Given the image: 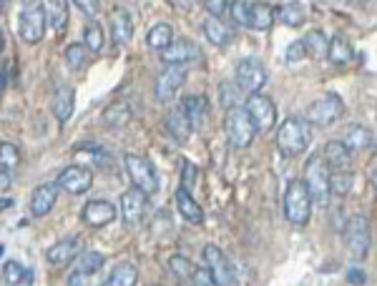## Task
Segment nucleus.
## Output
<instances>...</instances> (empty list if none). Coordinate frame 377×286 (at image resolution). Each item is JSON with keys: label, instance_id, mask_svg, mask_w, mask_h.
I'll return each mask as SVG.
<instances>
[{"label": "nucleus", "instance_id": "obj_1", "mask_svg": "<svg viewBox=\"0 0 377 286\" xmlns=\"http://www.w3.org/2000/svg\"><path fill=\"white\" fill-rule=\"evenodd\" d=\"M312 141V131L310 123L300 116H289L282 121L277 131V146L279 154L287 156V159H294V156H302L307 149H310Z\"/></svg>", "mask_w": 377, "mask_h": 286}, {"label": "nucleus", "instance_id": "obj_2", "mask_svg": "<svg viewBox=\"0 0 377 286\" xmlns=\"http://www.w3.org/2000/svg\"><path fill=\"white\" fill-rule=\"evenodd\" d=\"M305 186L310 191L312 204L317 206H327L332 193H330V166L325 164L322 154H312L305 164Z\"/></svg>", "mask_w": 377, "mask_h": 286}, {"label": "nucleus", "instance_id": "obj_3", "mask_svg": "<svg viewBox=\"0 0 377 286\" xmlns=\"http://www.w3.org/2000/svg\"><path fill=\"white\" fill-rule=\"evenodd\" d=\"M284 216L292 226H307L312 216V198L302 178H292L284 191Z\"/></svg>", "mask_w": 377, "mask_h": 286}, {"label": "nucleus", "instance_id": "obj_4", "mask_svg": "<svg viewBox=\"0 0 377 286\" xmlns=\"http://www.w3.org/2000/svg\"><path fill=\"white\" fill-rule=\"evenodd\" d=\"M342 236H344V246H347L349 256L355 261H365V256L370 253V244H372L370 219L362 214L349 216L342 226Z\"/></svg>", "mask_w": 377, "mask_h": 286}, {"label": "nucleus", "instance_id": "obj_5", "mask_svg": "<svg viewBox=\"0 0 377 286\" xmlns=\"http://www.w3.org/2000/svg\"><path fill=\"white\" fill-rule=\"evenodd\" d=\"M123 166H126V173L131 178L133 188H139L146 196H154L159 191V173H156L154 164L149 159L136 154H123Z\"/></svg>", "mask_w": 377, "mask_h": 286}, {"label": "nucleus", "instance_id": "obj_6", "mask_svg": "<svg viewBox=\"0 0 377 286\" xmlns=\"http://www.w3.org/2000/svg\"><path fill=\"white\" fill-rule=\"evenodd\" d=\"M342 113H344V101L339 98L337 93L330 91V93H325L317 101H312L310 108H307L305 121L310 123V126L327 128V126H332V123H337L339 118H342Z\"/></svg>", "mask_w": 377, "mask_h": 286}, {"label": "nucleus", "instance_id": "obj_7", "mask_svg": "<svg viewBox=\"0 0 377 286\" xmlns=\"http://www.w3.org/2000/svg\"><path fill=\"white\" fill-rule=\"evenodd\" d=\"M224 128H227V138H229V143H232V149H237V151L249 149L252 141H254V136H257L254 126H252L249 116H247L244 105L227 110V118H224Z\"/></svg>", "mask_w": 377, "mask_h": 286}, {"label": "nucleus", "instance_id": "obj_8", "mask_svg": "<svg viewBox=\"0 0 377 286\" xmlns=\"http://www.w3.org/2000/svg\"><path fill=\"white\" fill-rule=\"evenodd\" d=\"M266 83V68L259 58H242L237 63V73H234V86L239 88V93L257 96L261 93Z\"/></svg>", "mask_w": 377, "mask_h": 286}, {"label": "nucleus", "instance_id": "obj_9", "mask_svg": "<svg viewBox=\"0 0 377 286\" xmlns=\"http://www.w3.org/2000/svg\"><path fill=\"white\" fill-rule=\"evenodd\" d=\"M45 25H48V21H45L43 3H28V6L21 11V16H18V33H21V38L30 45L43 40Z\"/></svg>", "mask_w": 377, "mask_h": 286}, {"label": "nucleus", "instance_id": "obj_10", "mask_svg": "<svg viewBox=\"0 0 377 286\" xmlns=\"http://www.w3.org/2000/svg\"><path fill=\"white\" fill-rule=\"evenodd\" d=\"M244 110H247V116H249V121L257 133H266L269 128H274V123H277V108H274V101L264 93L247 96Z\"/></svg>", "mask_w": 377, "mask_h": 286}, {"label": "nucleus", "instance_id": "obj_11", "mask_svg": "<svg viewBox=\"0 0 377 286\" xmlns=\"http://www.w3.org/2000/svg\"><path fill=\"white\" fill-rule=\"evenodd\" d=\"M204 264H206L204 269L211 274V279L217 281V286H234V281H237L234 266H232V261L227 259V253L219 246L209 244V246L204 248Z\"/></svg>", "mask_w": 377, "mask_h": 286}, {"label": "nucleus", "instance_id": "obj_12", "mask_svg": "<svg viewBox=\"0 0 377 286\" xmlns=\"http://www.w3.org/2000/svg\"><path fill=\"white\" fill-rule=\"evenodd\" d=\"M56 183L63 191L73 193V196H81V193L91 191V186H94V171L86 168V166H68V168H63L58 173Z\"/></svg>", "mask_w": 377, "mask_h": 286}, {"label": "nucleus", "instance_id": "obj_13", "mask_svg": "<svg viewBox=\"0 0 377 286\" xmlns=\"http://www.w3.org/2000/svg\"><path fill=\"white\" fill-rule=\"evenodd\" d=\"M184 81H186V68L184 66H167L164 71L159 73V78H156V98H159L161 103L174 101L179 93V88L184 86Z\"/></svg>", "mask_w": 377, "mask_h": 286}, {"label": "nucleus", "instance_id": "obj_14", "mask_svg": "<svg viewBox=\"0 0 377 286\" xmlns=\"http://www.w3.org/2000/svg\"><path fill=\"white\" fill-rule=\"evenodd\" d=\"M149 214V196L139 188H128L121 193V216L128 226H139Z\"/></svg>", "mask_w": 377, "mask_h": 286}, {"label": "nucleus", "instance_id": "obj_15", "mask_svg": "<svg viewBox=\"0 0 377 286\" xmlns=\"http://www.w3.org/2000/svg\"><path fill=\"white\" fill-rule=\"evenodd\" d=\"M199 55H201V50L196 48L194 40H188V38L174 40L167 50H161V58L167 61V66H186L188 61H196Z\"/></svg>", "mask_w": 377, "mask_h": 286}, {"label": "nucleus", "instance_id": "obj_16", "mask_svg": "<svg viewBox=\"0 0 377 286\" xmlns=\"http://www.w3.org/2000/svg\"><path fill=\"white\" fill-rule=\"evenodd\" d=\"M81 219H84L86 226L101 229V226H108L116 219V206L108 204V201H101V198H94V201H89V204L84 206Z\"/></svg>", "mask_w": 377, "mask_h": 286}, {"label": "nucleus", "instance_id": "obj_17", "mask_svg": "<svg viewBox=\"0 0 377 286\" xmlns=\"http://www.w3.org/2000/svg\"><path fill=\"white\" fill-rule=\"evenodd\" d=\"M81 248H84L81 239H76V236L61 239V241H56L48 251H45V259H48V264H53V266H66L76 259L78 253H81Z\"/></svg>", "mask_w": 377, "mask_h": 286}, {"label": "nucleus", "instance_id": "obj_18", "mask_svg": "<svg viewBox=\"0 0 377 286\" xmlns=\"http://www.w3.org/2000/svg\"><path fill=\"white\" fill-rule=\"evenodd\" d=\"M339 141L347 146L349 154H357V151L372 149L375 138H372V131L367 126H362V123H349V126L344 128V133H342V138H339Z\"/></svg>", "mask_w": 377, "mask_h": 286}, {"label": "nucleus", "instance_id": "obj_19", "mask_svg": "<svg viewBox=\"0 0 377 286\" xmlns=\"http://www.w3.org/2000/svg\"><path fill=\"white\" fill-rule=\"evenodd\" d=\"M58 183H40L38 188L30 196V214L33 216H45L50 214V209L56 206L58 201Z\"/></svg>", "mask_w": 377, "mask_h": 286}, {"label": "nucleus", "instance_id": "obj_20", "mask_svg": "<svg viewBox=\"0 0 377 286\" xmlns=\"http://www.w3.org/2000/svg\"><path fill=\"white\" fill-rule=\"evenodd\" d=\"M322 159H325V164H327L330 168H337V171H349V166H352V154H349L347 146H344L339 138L337 141L325 143Z\"/></svg>", "mask_w": 377, "mask_h": 286}, {"label": "nucleus", "instance_id": "obj_21", "mask_svg": "<svg viewBox=\"0 0 377 286\" xmlns=\"http://www.w3.org/2000/svg\"><path fill=\"white\" fill-rule=\"evenodd\" d=\"M73 108H76V91H73V86L63 83L53 93V116L61 123H66L73 116Z\"/></svg>", "mask_w": 377, "mask_h": 286}, {"label": "nucleus", "instance_id": "obj_22", "mask_svg": "<svg viewBox=\"0 0 377 286\" xmlns=\"http://www.w3.org/2000/svg\"><path fill=\"white\" fill-rule=\"evenodd\" d=\"M181 108H184V113H186L191 131H199L206 121V113H209V101H206V96H186Z\"/></svg>", "mask_w": 377, "mask_h": 286}, {"label": "nucleus", "instance_id": "obj_23", "mask_svg": "<svg viewBox=\"0 0 377 286\" xmlns=\"http://www.w3.org/2000/svg\"><path fill=\"white\" fill-rule=\"evenodd\" d=\"M111 38L116 45H126L128 40L133 38L131 16H128L126 11H121V8H116V11L111 13Z\"/></svg>", "mask_w": 377, "mask_h": 286}, {"label": "nucleus", "instance_id": "obj_24", "mask_svg": "<svg viewBox=\"0 0 377 286\" xmlns=\"http://www.w3.org/2000/svg\"><path fill=\"white\" fill-rule=\"evenodd\" d=\"M176 209L179 214H181V219H186L188 224H201L204 221V211H201V206L194 201V196L188 191H184L181 186L176 188Z\"/></svg>", "mask_w": 377, "mask_h": 286}, {"label": "nucleus", "instance_id": "obj_25", "mask_svg": "<svg viewBox=\"0 0 377 286\" xmlns=\"http://www.w3.org/2000/svg\"><path fill=\"white\" fill-rule=\"evenodd\" d=\"M201 28H204V35L209 38V43L219 45V48H224L227 43H232V38H234L232 28H229L224 21H217V18H206V21L201 23Z\"/></svg>", "mask_w": 377, "mask_h": 286}, {"label": "nucleus", "instance_id": "obj_26", "mask_svg": "<svg viewBox=\"0 0 377 286\" xmlns=\"http://www.w3.org/2000/svg\"><path fill=\"white\" fill-rule=\"evenodd\" d=\"M167 131L171 133V138L176 143H184L188 136H191V126H188V118L186 113H184V108L179 105V108H171L167 116Z\"/></svg>", "mask_w": 377, "mask_h": 286}, {"label": "nucleus", "instance_id": "obj_27", "mask_svg": "<svg viewBox=\"0 0 377 286\" xmlns=\"http://www.w3.org/2000/svg\"><path fill=\"white\" fill-rule=\"evenodd\" d=\"M106 264V256L99 251H81L73 259V274H99Z\"/></svg>", "mask_w": 377, "mask_h": 286}, {"label": "nucleus", "instance_id": "obj_28", "mask_svg": "<svg viewBox=\"0 0 377 286\" xmlns=\"http://www.w3.org/2000/svg\"><path fill=\"white\" fill-rule=\"evenodd\" d=\"M43 11H45L48 25L56 28V33H63L68 25V3H63V0H50V3H43Z\"/></svg>", "mask_w": 377, "mask_h": 286}, {"label": "nucleus", "instance_id": "obj_29", "mask_svg": "<svg viewBox=\"0 0 377 286\" xmlns=\"http://www.w3.org/2000/svg\"><path fill=\"white\" fill-rule=\"evenodd\" d=\"M352 55H355V50H352V43H349L344 35H334V38H330L327 58L334 63V66H347V63L352 61Z\"/></svg>", "mask_w": 377, "mask_h": 286}, {"label": "nucleus", "instance_id": "obj_30", "mask_svg": "<svg viewBox=\"0 0 377 286\" xmlns=\"http://www.w3.org/2000/svg\"><path fill=\"white\" fill-rule=\"evenodd\" d=\"M146 43H149V48L154 50H167L169 45L174 43V28L169 25V23H156L154 28H149V35H146Z\"/></svg>", "mask_w": 377, "mask_h": 286}, {"label": "nucleus", "instance_id": "obj_31", "mask_svg": "<svg viewBox=\"0 0 377 286\" xmlns=\"http://www.w3.org/2000/svg\"><path fill=\"white\" fill-rule=\"evenodd\" d=\"M274 23V8L269 3H252L249 28L252 30H269Z\"/></svg>", "mask_w": 377, "mask_h": 286}, {"label": "nucleus", "instance_id": "obj_32", "mask_svg": "<svg viewBox=\"0 0 377 286\" xmlns=\"http://www.w3.org/2000/svg\"><path fill=\"white\" fill-rule=\"evenodd\" d=\"M131 121V108L126 103H111L101 113V123L106 128H123Z\"/></svg>", "mask_w": 377, "mask_h": 286}, {"label": "nucleus", "instance_id": "obj_33", "mask_svg": "<svg viewBox=\"0 0 377 286\" xmlns=\"http://www.w3.org/2000/svg\"><path fill=\"white\" fill-rule=\"evenodd\" d=\"M139 281V269L128 261H121L111 269V276L106 281V286H136Z\"/></svg>", "mask_w": 377, "mask_h": 286}, {"label": "nucleus", "instance_id": "obj_34", "mask_svg": "<svg viewBox=\"0 0 377 286\" xmlns=\"http://www.w3.org/2000/svg\"><path fill=\"white\" fill-rule=\"evenodd\" d=\"M274 18H279L287 28H300L302 23H305L307 13L302 3H284V6H279L277 11H274Z\"/></svg>", "mask_w": 377, "mask_h": 286}, {"label": "nucleus", "instance_id": "obj_35", "mask_svg": "<svg viewBox=\"0 0 377 286\" xmlns=\"http://www.w3.org/2000/svg\"><path fill=\"white\" fill-rule=\"evenodd\" d=\"M302 43H305L307 55H312V58H317V61H320V58H327L330 40L322 30H310V33L302 38Z\"/></svg>", "mask_w": 377, "mask_h": 286}, {"label": "nucleus", "instance_id": "obj_36", "mask_svg": "<svg viewBox=\"0 0 377 286\" xmlns=\"http://www.w3.org/2000/svg\"><path fill=\"white\" fill-rule=\"evenodd\" d=\"M84 48L89 50V53H101V50L106 48V33H103V28H101V23L91 21L89 25H86Z\"/></svg>", "mask_w": 377, "mask_h": 286}, {"label": "nucleus", "instance_id": "obj_37", "mask_svg": "<svg viewBox=\"0 0 377 286\" xmlns=\"http://www.w3.org/2000/svg\"><path fill=\"white\" fill-rule=\"evenodd\" d=\"M352 183H355L352 171H334V173H330V193L332 196H339V198L347 196Z\"/></svg>", "mask_w": 377, "mask_h": 286}, {"label": "nucleus", "instance_id": "obj_38", "mask_svg": "<svg viewBox=\"0 0 377 286\" xmlns=\"http://www.w3.org/2000/svg\"><path fill=\"white\" fill-rule=\"evenodd\" d=\"M3 281L8 286H21L26 281H30V271L23 264H18V261H6V266H3Z\"/></svg>", "mask_w": 377, "mask_h": 286}, {"label": "nucleus", "instance_id": "obj_39", "mask_svg": "<svg viewBox=\"0 0 377 286\" xmlns=\"http://www.w3.org/2000/svg\"><path fill=\"white\" fill-rule=\"evenodd\" d=\"M18 166H21V151H18V146L16 143L3 141L0 143V168L8 171L13 176V171H16Z\"/></svg>", "mask_w": 377, "mask_h": 286}, {"label": "nucleus", "instance_id": "obj_40", "mask_svg": "<svg viewBox=\"0 0 377 286\" xmlns=\"http://www.w3.org/2000/svg\"><path fill=\"white\" fill-rule=\"evenodd\" d=\"M169 269L174 271V276H179V281H191L196 266L191 264V259H186L181 253H174L171 259H169Z\"/></svg>", "mask_w": 377, "mask_h": 286}, {"label": "nucleus", "instance_id": "obj_41", "mask_svg": "<svg viewBox=\"0 0 377 286\" xmlns=\"http://www.w3.org/2000/svg\"><path fill=\"white\" fill-rule=\"evenodd\" d=\"M66 63L68 68H73V71H81V68L89 63V50L84 48V43H71L66 48Z\"/></svg>", "mask_w": 377, "mask_h": 286}, {"label": "nucleus", "instance_id": "obj_42", "mask_svg": "<svg viewBox=\"0 0 377 286\" xmlns=\"http://www.w3.org/2000/svg\"><path fill=\"white\" fill-rule=\"evenodd\" d=\"M249 11H252V3H247V0H234V3H229V16H232V21L242 28H249Z\"/></svg>", "mask_w": 377, "mask_h": 286}, {"label": "nucleus", "instance_id": "obj_43", "mask_svg": "<svg viewBox=\"0 0 377 286\" xmlns=\"http://www.w3.org/2000/svg\"><path fill=\"white\" fill-rule=\"evenodd\" d=\"M196 176H199L196 166L191 164V161L184 159V161H181V188H184V191H191V188H194Z\"/></svg>", "mask_w": 377, "mask_h": 286}, {"label": "nucleus", "instance_id": "obj_44", "mask_svg": "<svg viewBox=\"0 0 377 286\" xmlns=\"http://www.w3.org/2000/svg\"><path fill=\"white\" fill-rule=\"evenodd\" d=\"M219 96H222V103L227 105V110L239 108V103L234 101V96H242L237 86H232V83H224V86H219Z\"/></svg>", "mask_w": 377, "mask_h": 286}, {"label": "nucleus", "instance_id": "obj_45", "mask_svg": "<svg viewBox=\"0 0 377 286\" xmlns=\"http://www.w3.org/2000/svg\"><path fill=\"white\" fill-rule=\"evenodd\" d=\"M204 8H206V13H209L211 18H217V21H222V18L229 13V3H227V0H206Z\"/></svg>", "mask_w": 377, "mask_h": 286}, {"label": "nucleus", "instance_id": "obj_46", "mask_svg": "<svg viewBox=\"0 0 377 286\" xmlns=\"http://www.w3.org/2000/svg\"><path fill=\"white\" fill-rule=\"evenodd\" d=\"M305 55H307L305 43H302V40H294V43H289V48H287V53H284V58H287V63H300Z\"/></svg>", "mask_w": 377, "mask_h": 286}, {"label": "nucleus", "instance_id": "obj_47", "mask_svg": "<svg viewBox=\"0 0 377 286\" xmlns=\"http://www.w3.org/2000/svg\"><path fill=\"white\" fill-rule=\"evenodd\" d=\"M68 286H99V274H71Z\"/></svg>", "mask_w": 377, "mask_h": 286}, {"label": "nucleus", "instance_id": "obj_48", "mask_svg": "<svg viewBox=\"0 0 377 286\" xmlns=\"http://www.w3.org/2000/svg\"><path fill=\"white\" fill-rule=\"evenodd\" d=\"M191 286H217V281L211 279V274L206 269H194V276H191Z\"/></svg>", "mask_w": 377, "mask_h": 286}, {"label": "nucleus", "instance_id": "obj_49", "mask_svg": "<svg viewBox=\"0 0 377 286\" xmlns=\"http://www.w3.org/2000/svg\"><path fill=\"white\" fill-rule=\"evenodd\" d=\"M76 8H81V13H84V16L94 18L96 13H99L101 3H96V0H78V3H76Z\"/></svg>", "mask_w": 377, "mask_h": 286}, {"label": "nucleus", "instance_id": "obj_50", "mask_svg": "<svg viewBox=\"0 0 377 286\" xmlns=\"http://www.w3.org/2000/svg\"><path fill=\"white\" fill-rule=\"evenodd\" d=\"M347 279H349V284L360 286V284H365V279H367V276H365V271H362V269H357V266H355V269H349Z\"/></svg>", "mask_w": 377, "mask_h": 286}, {"label": "nucleus", "instance_id": "obj_51", "mask_svg": "<svg viewBox=\"0 0 377 286\" xmlns=\"http://www.w3.org/2000/svg\"><path fill=\"white\" fill-rule=\"evenodd\" d=\"M8 186H11V173L0 168V191H3V188H8Z\"/></svg>", "mask_w": 377, "mask_h": 286}, {"label": "nucleus", "instance_id": "obj_52", "mask_svg": "<svg viewBox=\"0 0 377 286\" xmlns=\"http://www.w3.org/2000/svg\"><path fill=\"white\" fill-rule=\"evenodd\" d=\"M8 206H13V198H0V211H6Z\"/></svg>", "mask_w": 377, "mask_h": 286}, {"label": "nucleus", "instance_id": "obj_53", "mask_svg": "<svg viewBox=\"0 0 377 286\" xmlns=\"http://www.w3.org/2000/svg\"><path fill=\"white\" fill-rule=\"evenodd\" d=\"M372 186H375V188H377V168H375V171H372Z\"/></svg>", "mask_w": 377, "mask_h": 286}, {"label": "nucleus", "instance_id": "obj_54", "mask_svg": "<svg viewBox=\"0 0 377 286\" xmlns=\"http://www.w3.org/2000/svg\"><path fill=\"white\" fill-rule=\"evenodd\" d=\"M179 286H191V281H179Z\"/></svg>", "mask_w": 377, "mask_h": 286}, {"label": "nucleus", "instance_id": "obj_55", "mask_svg": "<svg viewBox=\"0 0 377 286\" xmlns=\"http://www.w3.org/2000/svg\"><path fill=\"white\" fill-rule=\"evenodd\" d=\"M3 253H6V246H3V244H0V256H3Z\"/></svg>", "mask_w": 377, "mask_h": 286}, {"label": "nucleus", "instance_id": "obj_56", "mask_svg": "<svg viewBox=\"0 0 377 286\" xmlns=\"http://www.w3.org/2000/svg\"><path fill=\"white\" fill-rule=\"evenodd\" d=\"M0 50H3V33H0Z\"/></svg>", "mask_w": 377, "mask_h": 286}, {"label": "nucleus", "instance_id": "obj_57", "mask_svg": "<svg viewBox=\"0 0 377 286\" xmlns=\"http://www.w3.org/2000/svg\"><path fill=\"white\" fill-rule=\"evenodd\" d=\"M372 146H377V143H372Z\"/></svg>", "mask_w": 377, "mask_h": 286}, {"label": "nucleus", "instance_id": "obj_58", "mask_svg": "<svg viewBox=\"0 0 377 286\" xmlns=\"http://www.w3.org/2000/svg\"><path fill=\"white\" fill-rule=\"evenodd\" d=\"M156 286H161V284H156Z\"/></svg>", "mask_w": 377, "mask_h": 286}]
</instances>
